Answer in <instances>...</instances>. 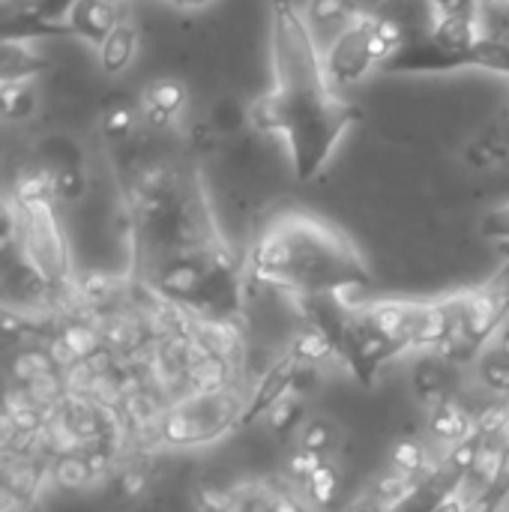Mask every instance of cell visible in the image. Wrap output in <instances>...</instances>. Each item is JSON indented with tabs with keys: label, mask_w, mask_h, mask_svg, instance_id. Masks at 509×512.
<instances>
[{
	"label": "cell",
	"mask_w": 509,
	"mask_h": 512,
	"mask_svg": "<svg viewBox=\"0 0 509 512\" xmlns=\"http://www.w3.org/2000/svg\"><path fill=\"white\" fill-rule=\"evenodd\" d=\"M270 60L273 87L252 102L249 123L282 135L297 180H312L363 111L330 84L297 0H270Z\"/></svg>",
	"instance_id": "cell-1"
},
{
	"label": "cell",
	"mask_w": 509,
	"mask_h": 512,
	"mask_svg": "<svg viewBox=\"0 0 509 512\" xmlns=\"http://www.w3.org/2000/svg\"><path fill=\"white\" fill-rule=\"evenodd\" d=\"M246 267L255 282L297 300H348L372 288V270L357 243L342 228L300 210L279 213L261 228Z\"/></svg>",
	"instance_id": "cell-2"
},
{
	"label": "cell",
	"mask_w": 509,
	"mask_h": 512,
	"mask_svg": "<svg viewBox=\"0 0 509 512\" xmlns=\"http://www.w3.org/2000/svg\"><path fill=\"white\" fill-rule=\"evenodd\" d=\"M132 255L138 279L231 249L213 219L195 165L165 162L129 189Z\"/></svg>",
	"instance_id": "cell-3"
},
{
	"label": "cell",
	"mask_w": 509,
	"mask_h": 512,
	"mask_svg": "<svg viewBox=\"0 0 509 512\" xmlns=\"http://www.w3.org/2000/svg\"><path fill=\"white\" fill-rule=\"evenodd\" d=\"M426 300H372L348 303L339 357L363 387H375L381 369L420 348Z\"/></svg>",
	"instance_id": "cell-4"
},
{
	"label": "cell",
	"mask_w": 509,
	"mask_h": 512,
	"mask_svg": "<svg viewBox=\"0 0 509 512\" xmlns=\"http://www.w3.org/2000/svg\"><path fill=\"white\" fill-rule=\"evenodd\" d=\"M18 255L33 279L45 288H66L72 279L69 243L57 219V201L39 168L18 177Z\"/></svg>",
	"instance_id": "cell-5"
},
{
	"label": "cell",
	"mask_w": 509,
	"mask_h": 512,
	"mask_svg": "<svg viewBox=\"0 0 509 512\" xmlns=\"http://www.w3.org/2000/svg\"><path fill=\"white\" fill-rule=\"evenodd\" d=\"M408 39L399 21L384 12H354L324 54L330 84L339 90L360 84L372 69H381Z\"/></svg>",
	"instance_id": "cell-6"
},
{
	"label": "cell",
	"mask_w": 509,
	"mask_h": 512,
	"mask_svg": "<svg viewBox=\"0 0 509 512\" xmlns=\"http://www.w3.org/2000/svg\"><path fill=\"white\" fill-rule=\"evenodd\" d=\"M243 393L231 384H210L174 402L159 417V438L171 447H204L237 426H243L246 414Z\"/></svg>",
	"instance_id": "cell-7"
},
{
	"label": "cell",
	"mask_w": 509,
	"mask_h": 512,
	"mask_svg": "<svg viewBox=\"0 0 509 512\" xmlns=\"http://www.w3.org/2000/svg\"><path fill=\"white\" fill-rule=\"evenodd\" d=\"M509 321V258L477 288L462 291V318L453 348L444 354L450 363H465L507 327Z\"/></svg>",
	"instance_id": "cell-8"
},
{
	"label": "cell",
	"mask_w": 509,
	"mask_h": 512,
	"mask_svg": "<svg viewBox=\"0 0 509 512\" xmlns=\"http://www.w3.org/2000/svg\"><path fill=\"white\" fill-rule=\"evenodd\" d=\"M39 171L45 174L54 201L72 204L87 192V168H84V153L78 141L69 135H48L39 144Z\"/></svg>",
	"instance_id": "cell-9"
},
{
	"label": "cell",
	"mask_w": 509,
	"mask_h": 512,
	"mask_svg": "<svg viewBox=\"0 0 509 512\" xmlns=\"http://www.w3.org/2000/svg\"><path fill=\"white\" fill-rule=\"evenodd\" d=\"M300 372H303V363L291 351L285 357H279L267 369V375L261 378V384L255 387V393H252V399L246 405V414H243V426L246 423H255L258 417H264L270 411H276V405L288 396V390H294Z\"/></svg>",
	"instance_id": "cell-10"
},
{
	"label": "cell",
	"mask_w": 509,
	"mask_h": 512,
	"mask_svg": "<svg viewBox=\"0 0 509 512\" xmlns=\"http://www.w3.org/2000/svg\"><path fill=\"white\" fill-rule=\"evenodd\" d=\"M126 12L117 9L114 3L108 0H75L66 12V27H69V36L75 39H84L90 45L99 48V42L114 30V24L123 18Z\"/></svg>",
	"instance_id": "cell-11"
},
{
	"label": "cell",
	"mask_w": 509,
	"mask_h": 512,
	"mask_svg": "<svg viewBox=\"0 0 509 512\" xmlns=\"http://www.w3.org/2000/svg\"><path fill=\"white\" fill-rule=\"evenodd\" d=\"M186 84L177 81V78H156L144 87L141 93V117L150 123V126H171L183 108H186Z\"/></svg>",
	"instance_id": "cell-12"
},
{
	"label": "cell",
	"mask_w": 509,
	"mask_h": 512,
	"mask_svg": "<svg viewBox=\"0 0 509 512\" xmlns=\"http://www.w3.org/2000/svg\"><path fill=\"white\" fill-rule=\"evenodd\" d=\"M135 54H138V27L126 12L114 24V30L99 42L96 57H99V66H102L105 75H120V72H126L132 66Z\"/></svg>",
	"instance_id": "cell-13"
},
{
	"label": "cell",
	"mask_w": 509,
	"mask_h": 512,
	"mask_svg": "<svg viewBox=\"0 0 509 512\" xmlns=\"http://www.w3.org/2000/svg\"><path fill=\"white\" fill-rule=\"evenodd\" d=\"M509 501V408L507 420H504V438H501V450H498V462L495 471L489 474V480L483 483V489L462 507V512H501V507Z\"/></svg>",
	"instance_id": "cell-14"
},
{
	"label": "cell",
	"mask_w": 509,
	"mask_h": 512,
	"mask_svg": "<svg viewBox=\"0 0 509 512\" xmlns=\"http://www.w3.org/2000/svg\"><path fill=\"white\" fill-rule=\"evenodd\" d=\"M468 162L474 168H501L509 159V114L504 111L489 129H483L471 147H468Z\"/></svg>",
	"instance_id": "cell-15"
},
{
	"label": "cell",
	"mask_w": 509,
	"mask_h": 512,
	"mask_svg": "<svg viewBox=\"0 0 509 512\" xmlns=\"http://www.w3.org/2000/svg\"><path fill=\"white\" fill-rule=\"evenodd\" d=\"M48 60L30 42H6L0 39V84L9 81H33Z\"/></svg>",
	"instance_id": "cell-16"
},
{
	"label": "cell",
	"mask_w": 509,
	"mask_h": 512,
	"mask_svg": "<svg viewBox=\"0 0 509 512\" xmlns=\"http://www.w3.org/2000/svg\"><path fill=\"white\" fill-rule=\"evenodd\" d=\"M39 96L33 81H9L0 84V123H18L36 114Z\"/></svg>",
	"instance_id": "cell-17"
},
{
	"label": "cell",
	"mask_w": 509,
	"mask_h": 512,
	"mask_svg": "<svg viewBox=\"0 0 509 512\" xmlns=\"http://www.w3.org/2000/svg\"><path fill=\"white\" fill-rule=\"evenodd\" d=\"M141 120V111L129 99H111L99 114V129L108 141H126Z\"/></svg>",
	"instance_id": "cell-18"
},
{
	"label": "cell",
	"mask_w": 509,
	"mask_h": 512,
	"mask_svg": "<svg viewBox=\"0 0 509 512\" xmlns=\"http://www.w3.org/2000/svg\"><path fill=\"white\" fill-rule=\"evenodd\" d=\"M444 360L441 357H429L414 369V390L420 399H432L435 408L444 405V393H447V372H444Z\"/></svg>",
	"instance_id": "cell-19"
},
{
	"label": "cell",
	"mask_w": 509,
	"mask_h": 512,
	"mask_svg": "<svg viewBox=\"0 0 509 512\" xmlns=\"http://www.w3.org/2000/svg\"><path fill=\"white\" fill-rule=\"evenodd\" d=\"M480 381L492 390L509 396V354L504 348L480 354Z\"/></svg>",
	"instance_id": "cell-20"
},
{
	"label": "cell",
	"mask_w": 509,
	"mask_h": 512,
	"mask_svg": "<svg viewBox=\"0 0 509 512\" xmlns=\"http://www.w3.org/2000/svg\"><path fill=\"white\" fill-rule=\"evenodd\" d=\"M435 435L444 438V441H468L471 438L468 417L456 405H450V402L438 405L435 408Z\"/></svg>",
	"instance_id": "cell-21"
},
{
	"label": "cell",
	"mask_w": 509,
	"mask_h": 512,
	"mask_svg": "<svg viewBox=\"0 0 509 512\" xmlns=\"http://www.w3.org/2000/svg\"><path fill=\"white\" fill-rule=\"evenodd\" d=\"M18 249V207L15 201L0 195V255Z\"/></svg>",
	"instance_id": "cell-22"
},
{
	"label": "cell",
	"mask_w": 509,
	"mask_h": 512,
	"mask_svg": "<svg viewBox=\"0 0 509 512\" xmlns=\"http://www.w3.org/2000/svg\"><path fill=\"white\" fill-rule=\"evenodd\" d=\"M480 228H483V237L498 240V243H509V201L495 207V210H489Z\"/></svg>",
	"instance_id": "cell-23"
},
{
	"label": "cell",
	"mask_w": 509,
	"mask_h": 512,
	"mask_svg": "<svg viewBox=\"0 0 509 512\" xmlns=\"http://www.w3.org/2000/svg\"><path fill=\"white\" fill-rule=\"evenodd\" d=\"M435 9V18H477L480 0H426Z\"/></svg>",
	"instance_id": "cell-24"
},
{
	"label": "cell",
	"mask_w": 509,
	"mask_h": 512,
	"mask_svg": "<svg viewBox=\"0 0 509 512\" xmlns=\"http://www.w3.org/2000/svg\"><path fill=\"white\" fill-rule=\"evenodd\" d=\"M390 0H348L354 12H381Z\"/></svg>",
	"instance_id": "cell-25"
},
{
	"label": "cell",
	"mask_w": 509,
	"mask_h": 512,
	"mask_svg": "<svg viewBox=\"0 0 509 512\" xmlns=\"http://www.w3.org/2000/svg\"><path fill=\"white\" fill-rule=\"evenodd\" d=\"M270 512H306V507H300L297 501H291V498H285V501H279V504H273Z\"/></svg>",
	"instance_id": "cell-26"
},
{
	"label": "cell",
	"mask_w": 509,
	"mask_h": 512,
	"mask_svg": "<svg viewBox=\"0 0 509 512\" xmlns=\"http://www.w3.org/2000/svg\"><path fill=\"white\" fill-rule=\"evenodd\" d=\"M174 6H180V9H204V6H210L213 0H171Z\"/></svg>",
	"instance_id": "cell-27"
},
{
	"label": "cell",
	"mask_w": 509,
	"mask_h": 512,
	"mask_svg": "<svg viewBox=\"0 0 509 512\" xmlns=\"http://www.w3.org/2000/svg\"><path fill=\"white\" fill-rule=\"evenodd\" d=\"M501 333H504V336H501V348H504V351L509 354V324L504 327V330H501Z\"/></svg>",
	"instance_id": "cell-28"
},
{
	"label": "cell",
	"mask_w": 509,
	"mask_h": 512,
	"mask_svg": "<svg viewBox=\"0 0 509 512\" xmlns=\"http://www.w3.org/2000/svg\"><path fill=\"white\" fill-rule=\"evenodd\" d=\"M108 3H114L117 9H123V12H129V0H108Z\"/></svg>",
	"instance_id": "cell-29"
},
{
	"label": "cell",
	"mask_w": 509,
	"mask_h": 512,
	"mask_svg": "<svg viewBox=\"0 0 509 512\" xmlns=\"http://www.w3.org/2000/svg\"><path fill=\"white\" fill-rule=\"evenodd\" d=\"M9 512H33L30 507H18V510H9Z\"/></svg>",
	"instance_id": "cell-30"
},
{
	"label": "cell",
	"mask_w": 509,
	"mask_h": 512,
	"mask_svg": "<svg viewBox=\"0 0 509 512\" xmlns=\"http://www.w3.org/2000/svg\"><path fill=\"white\" fill-rule=\"evenodd\" d=\"M168 3H171V0H168Z\"/></svg>",
	"instance_id": "cell-31"
}]
</instances>
